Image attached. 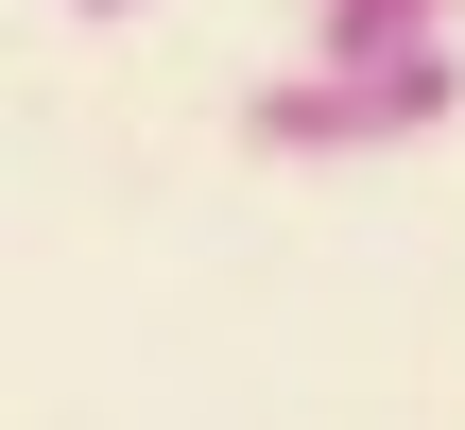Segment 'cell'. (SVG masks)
<instances>
[{"mask_svg":"<svg viewBox=\"0 0 465 430\" xmlns=\"http://www.w3.org/2000/svg\"><path fill=\"white\" fill-rule=\"evenodd\" d=\"M69 17H138V0H69Z\"/></svg>","mask_w":465,"mask_h":430,"instance_id":"3957f363","label":"cell"},{"mask_svg":"<svg viewBox=\"0 0 465 430\" xmlns=\"http://www.w3.org/2000/svg\"><path fill=\"white\" fill-rule=\"evenodd\" d=\"M465 121V52H397V69H276L242 86V155L276 172H345V155H414Z\"/></svg>","mask_w":465,"mask_h":430,"instance_id":"6da1fadb","label":"cell"},{"mask_svg":"<svg viewBox=\"0 0 465 430\" xmlns=\"http://www.w3.org/2000/svg\"><path fill=\"white\" fill-rule=\"evenodd\" d=\"M465 0H311V69H397V52H449Z\"/></svg>","mask_w":465,"mask_h":430,"instance_id":"7a4b0ae2","label":"cell"}]
</instances>
